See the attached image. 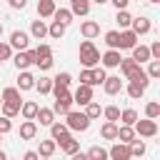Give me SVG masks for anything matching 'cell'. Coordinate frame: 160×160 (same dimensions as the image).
I'll return each mask as SVG.
<instances>
[{
  "label": "cell",
  "mask_w": 160,
  "mask_h": 160,
  "mask_svg": "<svg viewBox=\"0 0 160 160\" xmlns=\"http://www.w3.org/2000/svg\"><path fill=\"white\" fill-rule=\"evenodd\" d=\"M102 90H105L108 95H118V92L122 90V80H120L118 75H108L105 82H102Z\"/></svg>",
  "instance_id": "12"
},
{
  "label": "cell",
  "mask_w": 160,
  "mask_h": 160,
  "mask_svg": "<svg viewBox=\"0 0 160 160\" xmlns=\"http://www.w3.org/2000/svg\"><path fill=\"white\" fill-rule=\"evenodd\" d=\"M70 82H72L70 72H58V75L52 78V85H55V88H70Z\"/></svg>",
  "instance_id": "36"
},
{
  "label": "cell",
  "mask_w": 160,
  "mask_h": 160,
  "mask_svg": "<svg viewBox=\"0 0 160 160\" xmlns=\"http://www.w3.org/2000/svg\"><path fill=\"white\" fill-rule=\"evenodd\" d=\"M100 112H102V110H100V105H98V102H88V105H85V115H88V120L100 118Z\"/></svg>",
  "instance_id": "39"
},
{
  "label": "cell",
  "mask_w": 160,
  "mask_h": 160,
  "mask_svg": "<svg viewBox=\"0 0 160 160\" xmlns=\"http://www.w3.org/2000/svg\"><path fill=\"white\" fill-rule=\"evenodd\" d=\"M130 30H132V32L140 38V35H145V32H150V30H152V22H150L148 18H132Z\"/></svg>",
  "instance_id": "11"
},
{
  "label": "cell",
  "mask_w": 160,
  "mask_h": 160,
  "mask_svg": "<svg viewBox=\"0 0 160 160\" xmlns=\"http://www.w3.org/2000/svg\"><path fill=\"white\" fill-rule=\"evenodd\" d=\"M20 105H22V102H2L0 108H2V115L12 120L15 115H20Z\"/></svg>",
  "instance_id": "29"
},
{
  "label": "cell",
  "mask_w": 160,
  "mask_h": 160,
  "mask_svg": "<svg viewBox=\"0 0 160 160\" xmlns=\"http://www.w3.org/2000/svg\"><path fill=\"white\" fill-rule=\"evenodd\" d=\"M115 140H120V142L130 145V142L135 140V130H132L130 125H120V128H118V138H115Z\"/></svg>",
  "instance_id": "20"
},
{
  "label": "cell",
  "mask_w": 160,
  "mask_h": 160,
  "mask_svg": "<svg viewBox=\"0 0 160 160\" xmlns=\"http://www.w3.org/2000/svg\"><path fill=\"white\" fill-rule=\"evenodd\" d=\"M150 2H160V0H150Z\"/></svg>",
  "instance_id": "58"
},
{
  "label": "cell",
  "mask_w": 160,
  "mask_h": 160,
  "mask_svg": "<svg viewBox=\"0 0 160 160\" xmlns=\"http://www.w3.org/2000/svg\"><path fill=\"white\" fill-rule=\"evenodd\" d=\"M100 138L102 140H115L118 138V122H105L100 128Z\"/></svg>",
  "instance_id": "27"
},
{
  "label": "cell",
  "mask_w": 160,
  "mask_h": 160,
  "mask_svg": "<svg viewBox=\"0 0 160 160\" xmlns=\"http://www.w3.org/2000/svg\"><path fill=\"white\" fill-rule=\"evenodd\" d=\"M52 18H55V22H60V25H65V28L72 22V12H70V10H65V8H55Z\"/></svg>",
  "instance_id": "24"
},
{
  "label": "cell",
  "mask_w": 160,
  "mask_h": 160,
  "mask_svg": "<svg viewBox=\"0 0 160 160\" xmlns=\"http://www.w3.org/2000/svg\"><path fill=\"white\" fill-rule=\"evenodd\" d=\"M145 115H148V120L160 118V105H158V102H148V105H145Z\"/></svg>",
  "instance_id": "43"
},
{
  "label": "cell",
  "mask_w": 160,
  "mask_h": 160,
  "mask_svg": "<svg viewBox=\"0 0 160 160\" xmlns=\"http://www.w3.org/2000/svg\"><path fill=\"white\" fill-rule=\"evenodd\" d=\"M90 72H92V85H102V82H105V78H108V72H105L102 68H92Z\"/></svg>",
  "instance_id": "41"
},
{
  "label": "cell",
  "mask_w": 160,
  "mask_h": 160,
  "mask_svg": "<svg viewBox=\"0 0 160 160\" xmlns=\"http://www.w3.org/2000/svg\"><path fill=\"white\" fill-rule=\"evenodd\" d=\"M65 128H68V130H75V132H85V130L90 128V120H88L85 112L70 110V112L65 115Z\"/></svg>",
  "instance_id": "2"
},
{
  "label": "cell",
  "mask_w": 160,
  "mask_h": 160,
  "mask_svg": "<svg viewBox=\"0 0 160 160\" xmlns=\"http://www.w3.org/2000/svg\"><path fill=\"white\" fill-rule=\"evenodd\" d=\"M80 85L92 88V72H90V70H80Z\"/></svg>",
  "instance_id": "49"
},
{
  "label": "cell",
  "mask_w": 160,
  "mask_h": 160,
  "mask_svg": "<svg viewBox=\"0 0 160 160\" xmlns=\"http://www.w3.org/2000/svg\"><path fill=\"white\" fill-rule=\"evenodd\" d=\"M35 65H38L40 70H50V68H52V55H48V58H35Z\"/></svg>",
  "instance_id": "45"
},
{
  "label": "cell",
  "mask_w": 160,
  "mask_h": 160,
  "mask_svg": "<svg viewBox=\"0 0 160 160\" xmlns=\"http://www.w3.org/2000/svg\"><path fill=\"white\" fill-rule=\"evenodd\" d=\"M132 60H135L138 65L150 62V50H148V45H135V48H132Z\"/></svg>",
  "instance_id": "18"
},
{
  "label": "cell",
  "mask_w": 160,
  "mask_h": 160,
  "mask_svg": "<svg viewBox=\"0 0 160 160\" xmlns=\"http://www.w3.org/2000/svg\"><path fill=\"white\" fill-rule=\"evenodd\" d=\"M35 120H38L40 125H45V128H50V125L55 122V112H52L50 108H38V115H35Z\"/></svg>",
  "instance_id": "17"
},
{
  "label": "cell",
  "mask_w": 160,
  "mask_h": 160,
  "mask_svg": "<svg viewBox=\"0 0 160 160\" xmlns=\"http://www.w3.org/2000/svg\"><path fill=\"white\" fill-rule=\"evenodd\" d=\"M38 135V122L35 120H22L20 122V138L22 140H32Z\"/></svg>",
  "instance_id": "15"
},
{
  "label": "cell",
  "mask_w": 160,
  "mask_h": 160,
  "mask_svg": "<svg viewBox=\"0 0 160 160\" xmlns=\"http://www.w3.org/2000/svg\"><path fill=\"white\" fill-rule=\"evenodd\" d=\"M132 130H135V135H140V138H155L158 135V122L155 120H138L135 125H132Z\"/></svg>",
  "instance_id": "3"
},
{
  "label": "cell",
  "mask_w": 160,
  "mask_h": 160,
  "mask_svg": "<svg viewBox=\"0 0 160 160\" xmlns=\"http://www.w3.org/2000/svg\"><path fill=\"white\" fill-rule=\"evenodd\" d=\"M12 60H15V68H18V70H28L30 65H35V50H22V52H18Z\"/></svg>",
  "instance_id": "6"
},
{
  "label": "cell",
  "mask_w": 160,
  "mask_h": 160,
  "mask_svg": "<svg viewBox=\"0 0 160 160\" xmlns=\"http://www.w3.org/2000/svg\"><path fill=\"white\" fill-rule=\"evenodd\" d=\"M130 2H132V0H130ZM138 2H140V0H138Z\"/></svg>",
  "instance_id": "61"
},
{
  "label": "cell",
  "mask_w": 160,
  "mask_h": 160,
  "mask_svg": "<svg viewBox=\"0 0 160 160\" xmlns=\"http://www.w3.org/2000/svg\"><path fill=\"white\" fill-rule=\"evenodd\" d=\"M40 160H50V158H40Z\"/></svg>",
  "instance_id": "59"
},
{
  "label": "cell",
  "mask_w": 160,
  "mask_h": 160,
  "mask_svg": "<svg viewBox=\"0 0 160 160\" xmlns=\"http://www.w3.org/2000/svg\"><path fill=\"white\" fill-rule=\"evenodd\" d=\"M22 160H40V158H38V152H35V150H28V152L22 155Z\"/></svg>",
  "instance_id": "53"
},
{
  "label": "cell",
  "mask_w": 160,
  "mask_h": 160,
  "mask_svg": "<svg viewBox=\"0 0 160 160\" xmlns=\"http://www.w3.org/2000/svg\"><path fill=\"white\" fill-rule=\"evenodd\" d=\"M148 50H150V60H160V40H155Z\"/></svg>",
  "instance_id": "50"
},
{
  "label": "cell",
  "mask_w": 160,
  "mask_h": 160,
  "mask_svg": "<svg viewBox=\"0 0 160 160\" xmlns=\"http://www.w3.org/2000/svg\"><path fill=\"white\" fill-rule=\"evenodd\" d=\"M102 115H105V122H118L120 120V108L118 105H108V108H102Z\"/></svg>",
  "instance_id": "30"
},
{
  "label": "cell",
  "mask_w": 160,
  "mask_h": 160,
  "mask_svg": "<svg viewBox=\"0 0 160 160\" xmlns=\"http://www.w3.org/2000/svg\"><path fill=\"white\" fill-rule=\"evenodd\" d=\"M72 102H78V105H88V102H92V88H88V85H78V90L72 92Z\"/></svg>",
  "instance_id": "8"
},
{
  "label": "cell",
  "mask_w": 160,
  "mask_h": 160,
  "mask_svg": "<svg viewBox=\"0 0 160 160\" xmlns=\"http://www.w3.org/2000/svg\"><path fill=\"white\" fill-rule=\"evenodd\" d=\"M85 155H88V160H108V150L100 148V145H92Z\"/></svg>",
  "instance_id": "32"
},
{
  "label": "cell",
  "mask_w": 160,
  "mask_h": 160,
  "mask_svg": "<svg viewBox=\"0 0 160 160\" xmlns=\"http://www.w3.org/2000/svg\"><path fill=\"white\" fill-rule=\"evenodd\" d=\"M120 122H122V125H130V128H132V125L138 122V112H135L132 108H128V110H120Z\"/></svg>",
  "instance_id": "31"
},
{
  "label": "cell",
  "mask_w": 160,
  "mask_h": 160,
  "mask_svg": "<svg viewBox=\"0 0 160 160\" xmlns=\"http://www.w3.org/2000/svg\"><path fill=\"white\" fill-rule=\"evenodd\" d=\"M0 98H2V102H22L18 88H5V90L0 92Z\"/></svg>",
  "instance_id": "28"
},
{
  "label": "cell",
  "mask_w": 160,
  "mask_h": 160,
  "mask_svg": "<svg viewBox=\"0 0 160 160\" xmlns=\"http://www.w3.org/2000/svg\"><path fill=\"white\" fill-rule=\"evenodd\" d=\"M10 2V8H15V10H22L25 5H28V0H8Z\"/></svg>",
  "instance_id": "51"
},
{
  "label": "cell",
  "mask_w": 160,
  "mask_h": 160,
  "mask_svg": "<svg viewBox=\"0 0 160 160\" xmlns=\"http://www.w3.org/2000/svg\"><path fill=\"white\" fill-rule=\"evenodd\" d=\"M105 42H108V50H118V45H120V32H118V30H108V32H105Z\"/></svg>",
  "instance_id": "33"
},
{
  "label": "cell",
  "mask_w": 160,
  "mask_h": 160,
  "mask_svg": "<svg viewBox=\"0 0 160 160\" xmlns=\"http://www.w3.org/2000/svg\"><path fill=\"white\" fill-rule=\"evenodd\" d=\"M0 138H2V135H0Z\"/></svg>",
  "instance_id": "62"
},
{
  "label": "cell",
  "mask_w": 160,
  "mask_h": 160,
  "mask_svg": "<svg viewBox=\"0 0 160 160\" xmlns=\"http://www.w3.org/2000/svg\"><path fill=\"white\" fill-rule=\"evenodd\" d=\"M138 45V35L128 28V30H120V45H118V50H132Z\"/></svg>",
  "instance_id": "10"
},
{
  "label": "cell",
  "mask_w": 160,
  "mask_h": 160,
  "mask_svg": "<svg viewBox=\"0 0 160 160\" xmlns=\"http://www.w3.org/2000/svg\"><path fill=\"white\" fill-rule=\"evenodd\" d=\"M10 55H12V48H10L8 42H0V65H2L5 60H10Z\"/></svg>",
  "instance_id": "46"
},
{
  "label": "cell",
  "mask_w": 160,
  "mask_h": 160,
  "mask_svg": "<svg viewBox=\"0 0 160 160\" xmlns=\"http://www.w3.org/2000/svg\"><path fill=\"white\" fill-rule=\"evenodd\" d=\"M0 160H8V155H5V152H2V150H0Z\"/></svg>",
  "instance_id": "55"
},
{
  "label": "cell",
  "mask_w": 160,
  "mask_h": 160,
  "mask_svg": "<svg viewBox=\"0 0 160 160\" xmlns=\"http://www.w3.org/2000/svg\"><path fill=\"white\" fill-rule=\"evenodd\" d=\"M50 135H52L50 140H55V142H58L60 138H65V135H70V130L65 128V122H52V125H50Z\"/></svg>",
  "instance_id": "26"
},
{
  "label": "cell",
  "mask_w": 160,
  "mask_h": 160,
  "mask_svg": "<svg viewBox=\"0 0 160 160\" xmlns=\"http://www.w3.org/2000/svg\"><path fill=\"white\" fill-rule=\"evenodd\" d=\"M35 90H38L40 95H48V92L52 90V80H50V78H40V80L35 78Z\"/></svg>",
  "instance_id": "34"
},
{
  "label": "cell",
  "mask_w": 160,
  "mask_h": 160,
  "mask_svg": "<svg viewBox=\"0 0 160 160\" xmlns=\"http://www.w3.org/2000/svg\"><path fill=\"white\" fill-rule=\"evenodd\" d=\"M10 130H12V120L5 118V115H0V135H5V132H10Z\"/></svg>",
  "instance_id": "48"
},
{
  "label": "cell",
  "mask_w": 160,
  "mask_h": 160,
  "mask_svg": "<svg viewBox=\"0 0 160 160\" xmlns=\"http://www.w3.org/2000/svg\"><path fill=\"white\" fill-rule=\"evenodd\" d=\"M118 68H120V70H122V75H125V78H128V80H132V78H135V75H138V72H140V70H142V65H138V62H135V60H132V58H128V60H125V58H122V60H120V65H118Z\"/></svg>",
  "instance_id": "7"
},
{
  "label": "cell",
  "mask_w": 160,
  "mask_h": 160,
  "mask_svg": "<svg viewBox=\"0 0 160 160\" xmlns=\"http://www.w3.org/2000/svg\"><path fill=\"white\" fill-rule=\"evenodd\" d=\"M80 32H82V38H85V40H92V38H98V35H100V25H98L95 20H85V22L80 25Z\"/></svg>",
  "instance_id": "13"
},
{
  "label": "cell",
  "mask_w": 160,
  "mask_h": 160,
  "mask_svg": "<svg viewBox=\"0 0 160 160\" xmlns=\"http://www.w3.org/2000/svg\"><path fill=\"white\" fill-rule=\"evenodd\" d=\"M120 50H108V52H102L100 55V62H102V68H118L120 65Z\"/></svg>",
  "instance_id": "14"
},
{
  "label": "cell",
  "mask_w": 160,
  "mask_h": 160,
  "mask_svg": "<svg viewBox=\"0 0 160 160\" xmlns=\"http://www.w3.org/2000/svg\"><path fill=\"white\" fill-rule=\"evenodd\" d=\"M55 140H40V148L35 150L38 152V158H52V152H55Z\"/></svg>",
  "instance_id": "21"
},
{
  "label": "cell",
  "mask_w": 160,
  "mask_h": 160,
  "mask_svg": "<svg viewBox=\"0 0 160 160\" xmlns=\"http://www.w3.org/2000/svg\"><path fill=\"white\" fill-rule=\"evenodd\" d=\"M70 160H88V155H85V152H80V150H78V152H75V155H70Z\"/></svg>",
  "instance_id": "54"
},
{
  "label": "cell",
  "mask_w": 160,
  "mask_h": 160,
  "mask_svg": "<svg viewBox=\"0 0 160 160\" xmlns=\"http://www.w3.org/2000/svg\"><path fill=\"white\" fill-rule=\"evenodd\" d=\"M30 35H32L35 40H42V38L48 35V25H45L42 20H32V25H30Z\"/></svg>",
  "instance_id": "25"
},
{
  "label": "cell",
  "mask_w": 160,
  "mask_h": 160,
  "mask_svg": "<svg viewBox=\"0 0 160 160\" xmlns=\"http://www.w3.org/2000/svg\"><path fill=\"white\" fill-rule=\"evenodd\" d=\"M55 145H60V150H62L65 155H75V152L80 150V140H75L72 135H65V138H60Z\"/></svg>",
  "instance_id": "9"
},
{
  "label": "cell",
  "mask_w": 160,
  "mask_h": 160,
  "mask_svg": "<svg viewBox=\"0 0 160 160\" xmlns=\"http://www.w3.org/2000/svg\"><path fill=\"white\" fill-rule=\"evenodd\" d=\"M35 88V78L28 72V70H22L20 75H18V90H32Z\"/></svg>",
  "instance_id": "19"
},
{
  "label": "cell",
  "mask_w": 160,
  "mask_h": 160,
  "mask_svg": "<svg viewBox=\"0 0 160 160\" xmlns=\"http://www.w3.org/2000/svg\"><path fill=\"white\" fill-rule=\"evenodd\" d=\"M108 2H112V5H115V8H118V10H125V8H128V2H130V0H108Z\"/></svg>",
  "instance_id": "52"
},
{
  "label": "cell",
  "mask_w": 160,
  "mask_h": 160,
  "mask_svg": "<svg viewBox=\"0 0 160 160\" xmlns=\"http://www.w3.org/2000/svg\"><path fill=\"white\" fill-rule=\"evenodd\" d=\"M115 20H118V25H120L122 30H128V28H130V22H132V15H130L128 10H118Z\"/></svg>",
  "instance_id": "35"
},
{
  "label": "cell",
  "mask_w": 160,
  "mask_h": 160,
  "mask_svg": "<svg viewBox=\"0 0 160 160\" xmlns=\"http://www.w3.org/2000/svg\"><path fill=\"white\" fill-rule=\"evenodd\" d=\"M148 78L150 80H155V78H160V60H150V65H148Z\"/></svg>",
  "instance_id": "40"
},
{
  "label": "cell",
  "mask_w": 160,
  "mask_h": 160,
  "mask_svg": "<svg viewBox=\"0 0 160 160\" xmlns=\"http://www.w3.org/2000/svg\"><path fill=\"white\" fill-rule=\"evenodd\" d=\"M80 62H82L85 70H92V68L100 62V52H98V48L92 45V40H82V42H80Z\"/></svg>",
  "instance_id": "1"
},
{
  "label": "cell",
  "mask_w": 160,
  "mask_h": 160,
  "mask_svg": "<svg viewBox=\"0 0 160 160\" xmlns=\"http://www.w3.org/2000/svg\"><path fill=\"white\" fill-rule=\"evenodd\" d=\"M48 55H52V50H50V45H45V42H40V45L35 48V58H48Z\"/></svg>",
  "instance_id": "47"
},
{
  "label": "cell",
  "mask_w": 160,
  "mask_h": 160,
  "mask_svg": "<svg viewBox=\"0 0 160 160\" xmlns=\"http://www.w3.org/2000/svg\"><path fill=\"white\" fill-rule=\"evenodd\" d=\"M130 155H132V158H142V155H145V142L135 138V140L130 142Z\"/></svg>",
  "instance_id": "38"
},
{
  "label": "cell",
  "mask_w": 160,
  "mask_h": 160,
  "mask_svg": "<svg viewBox=\"0 0 160 160\" xmlns=\"http://www.w3.org/2000/svg\"><path fill=\"white\" fill-rule=\"evenodd\" d=\"M38 102L35 100H25L22 105H20V115L25 118V120H35V115H38Z\"/></svg>",
  "instance_id": "16"
},
{
  "label": "cell",
  "mask_w": 160,
  "mask_h": 160,
  "mask_svg": "<svg viewBox=\"0 0 160 160\" xmlns=\"http://www.w3.org/2000/svg\"><path fill=\"white\" fill-rule=\"evenodd\" d=\"M108 158H110V160H132V155H130V145H125V142H115V145L108 150Z\"/></svg>",
  "instance_id": "4"
},
{
  "label": "cell",
  "mask_w": 160,
  "mask_h": 160,
  "mask_svg": "<svg viewBox=\"0 0 160 160\" xmlns=\"http://www.w3.org/2000/svg\"><path fill=\"white\" fill-rule=\"evenodd\" d=\"M70 12L72 15H88L90 12V0H70Z\"/></svg>",
  "instance_id": "23"
},
{
  "label": "cell",
  "mask_w": 160,
  "mask_h": 160,
  "mask_svg": "<svg viewBox=\"0 0 160 160\" xmlns=\"http://www.w3.org/2000/svg\"><path fill=\"white\" fill-rule=\"evenodd\" d=\"M128 95H130L132 100H140V98L145 95V88H140V85H135V82H130V85H128Z\"/></svg>",
  "instance_id": "42"
},
{
  "label": "cell",
  "mask_w": 160,
  "mask_h": 160,
  "mask_svg": "<svg viewBox=\"0 0 160 160\" xmlns=\"http://www.w3.org/2000/svg\"><path fill=\"white\" fill-rule=\"evenodd\" d=\"M92 2H98V5H102V2H108V0H92Z\"/></svg>",
  "instance_id": "56"
},
{
  "label": "cell",
  "mask_w": 160,
  "mask_h": 160,
  "mask_svg": "<svg viewBox=\"0 0 160 160\" xmlns=\"http://www.w3.org/2000/svg\"><path fill=\"white\" fill-rule=\"evenodd\" d=\"M55 12V0H38V15L40 18H52Z\"/></svg>",
  "instance_id": "22"
},
{
  "label": "cell",
  "mask_w": 160,
  "mask_h": 160,
  "mask_svg": "<svg viewBox=\"0 0 160 160\" xmlns=\"http://www.w3.org/2000/svg\"><path fill=\"white\" fill-rule=\"evenodd\" d=\"M0 105H2V98H0Z\"/></svg>",
  "instance_id": "60"
},
{
  "label": "cell",
  "mask_w": 160,
  "mask_h": 160,
  "mask_svg": "<svg viewBox=\"0 0 160 160\" xmlns=\"http://www.w3.org/2000/svg\"><path fill=\"white\" fill-rule=\"evenodd\" d=\"M48 35H50L52 40H60V38L65 35V25H60V22H55V20H52V25L48 28Z\"/></svg>",
  "instance_id": "37"
},
{
  "label": "cell",
  "mask_w": 160,
  "mask_h": 160,
  "mask_svg": "<svg viewBox=\"0 0 160 160\" xmlns=\"http://www.w3.org/2000/svg\"><path fill=\"white\" fill-rule=\"evenodd\" d=\"M0 38H2V22H0Z\"/></svg>",
  "instance_id": "57"
},
{
  "label": "cell",
  "mask_w": 160,
  "mask_h": 160,
  "mask_svg": "<svg viewBox=\"0 0 160 160\" xmlns=\"http://www.w3.org/2000/svg\"><path fill=\"white\" fill-rule=\"evenodd\" d=\"M130 82H135V85H140V88H148V85H150V78H148V72H145V70H140Z\"/></svg>",
  "instance_id": "44"
},
{
  "label": "cell",
  "mask_w": 160,
  "mask_h": 160,
  "mask_svg": "<svg viewBox=\"0 0 160 160\" xmlns=\"http://www.w3.org/2000/svg\"><path fill=\"white\" fill-rule=\"evenodd\" d=\"M28 42H30V35L28 32H22V30H15L12 35H10V48H15L18 52H22V50H28Z\"/></svg>",
  "instance_id": "5"
}]
</instances>
